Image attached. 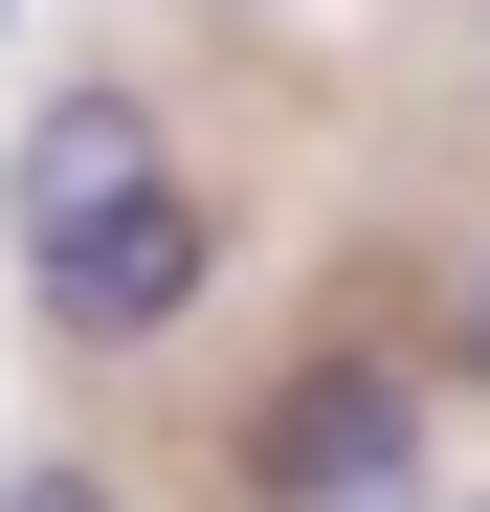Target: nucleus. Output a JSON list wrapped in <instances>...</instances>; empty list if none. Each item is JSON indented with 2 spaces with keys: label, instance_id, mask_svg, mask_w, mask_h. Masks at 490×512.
<instances>
[{
  "label": "nucleus",
  "instance_id": "f257e3e1",
  "mask_svg": "<svg viewBox=\"0 0 490 512\" xmlns=\"http://www.w3.org/2000/svg\"><path fill=\"white\" fill-rule=\"evenodd\" d=\"M223 490L245 512H446V357H379V334L290 357L268 401H245Z\"/></svg>",
  "mask_w": 490,
  "mask_h": 512
},
{
  "label": "nucleus",
  "instance_id": "f03ea898",
  "mask_svg": "<svg viewBox=\"0 0 490 512\" xmlns=\"http://www.w3.org/2000/svg\"><path fill=\"white\" fill-rule=\"evenodd\" d=\"M201 290H223V201H201V179H156V201H112V223L23 245V312L67 334V357H156Z\"/></svg>",
  "mask_w": 490,
  "mask_h": 512
},
{
  "label": "nucleus",
  "instance_id": "7ed1b4c3",
  "mask_svg": "<svg viewBox=\"0 0 490 512\" xmlns=\"http://www.w3.org/2000/svg\"><path fill=\"white\" fill-rule=\"evenodd\" d=\"M156 179H179V156H156V90H112V67H90V90H45V112H23V156H0V223H23V245H67V223L156 201Z\"/></svg>",
  "mask_w": 490,
  "mask_h": 512
},
{
  "label": "nucleus",
  "instance_id": "20e7f679",
  "mask_svg": "<svg viewBox=\"0 0 490 512\" xmlns=\"http://www.w3.org/2000/svg\"><path fill=\"white\" fill-rule=\"evenodd\" d=\"M446 379L490 401V245H468V268H446Z\"/></svg>",
  "mask_w": 490,
  "mask_h": 512
},
{
  "label": "nucleus",
  "instance_id": "39448f33",
  "mask_svg": "<svg viewBox=\"0 0 490 512\" xmlns=\"http://www.w3.org/2000/svg\"><path fill=\"white\" fill-rule=\"evenodd\" d=\"M0 512H112V468H0Z\"/></svg>",
  "mask_w": 490,
  "mask_h": 512
},
{
  "label": "nucleus",
  "instance_id": "423d86ee",
  "mask_svg": "<svg viewBox=\"0 0 490 512\" xmlns=\"http://www.w3.org/2000/svg\"><path fill=\"white\" fill-rule=\"evenodd\" d=\"M468 23H490V0H468Z\"/></svg>",
  "mask_w": 490,
  "mask_h": 512
},
{
  "label": "nucleus",
  "instance_id": "0eeeda50",
  "mask_svg": "<svg viewBox=\"0 0 490 512\" xmlns=\"http://www.w3.org/2000/svg\"><path fill=\"white\" fill-rule=\"evenodd\" d=\"M468 512H490V490H468Z\"/></svg>",
  "mask_w": 490,
  "mask_h": 512
}]
</instances>
